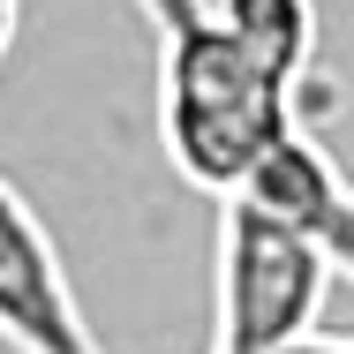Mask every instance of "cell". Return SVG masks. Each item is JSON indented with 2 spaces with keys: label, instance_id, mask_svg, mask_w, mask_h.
Listing matches in <instances>:
<instances>
[{
  "label": "cell",
  "instance_id": "obj_2",
  "mask_svg": "<svg viewBox=\"0 0 354 354\" xmlns=\"http://www.w3.org/2000/svg\"><path fill=\"white\" fill-rule=\"evenodd\" d=\"M332 294V264L264 212L257 196L218 204L212 249V354H279L317 332V309Z\"/></svg>",
  "mask_w": 354,
  "mask_h": 354
},
{
  "label": "cell",
  "instance_id": "obj_6",
  "mask_svg": "<svg viewBox=\"0 0 354 354\" xmlns=\"http://www.w3.org/2000/svg\"><path fill=\"white\" fill-rule=\"evenodd\" d=\"M15 15H23V0H0V53H8V38H15Z\"/></svg>",
  "mask_w": 354,
  "mask_h": 354
},
{
  "label": "cell",
  "instance_id": "obj_5",
  "mask_svg": "<svg viewBox=\"0 0 354 354\" xmlns=\"http://www.w3.org/2000/svg\"><path fill=\"white\" fill-rule=\"evenodd\" d=\"M279 354H354V339H324V332H309V339H294Z\"/></svg>",
  "mask_w": 354,
  "mask_h": 354
},
{
  "label": "cell",
  "instance_id": "obj_1",
  "mask_svg": "<svg viewBox=\"0 0 354 354\" xmlns=\"http://www.w3.org/2000/svg\"><path fill=\"white\" fill-rule=\"evenodd\" d=\"M136 15L158 38V143L174 174L218 204L241 196L301 129L294 83L218 15V0H136Z\"/></svg>",
  "mask_w": 354,
  "mask_h": 354
},
{
  "label": "cell",
  "instance_id": "obj_4",
  "mask_svg": "<svg viewBox=\"0 0 354 354\" xmlns=\"http://www.w3.org/2000/svg\"><path fill=\"white\" fill-rule=\"evenodd\" d=\"M241 196H257L264 212H279L332 272L354 279V181L339 174V158L309 136V129H294V136L264 158V174H257Z\"/></svg>",
  "mask_w": 354,
  "mask_h": 354
},
{
  "label": "cell",
  "instance_id": "obj_3",
  "mask_svg": "<svg viewBox=\"0 0 354 354\" xmlns=\"http://www.w3.org/2000/svg\"><path fill=\"white\" fill-rule=\"evenodd\" d=\"M0 339L23 354H106L46 218L15 181H0Z\"/></svg>",
  "mask_w": 354,
  "mask_h": 354
}]
</instances>
